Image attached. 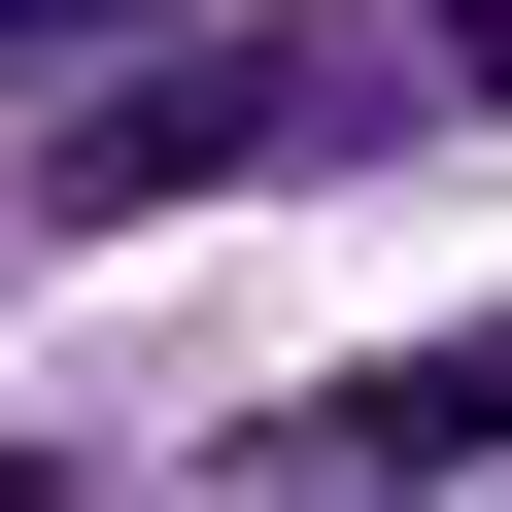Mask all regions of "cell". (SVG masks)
I'll list each match as a JSON object with an SVG mask.
<instances>
[{
  "instance_id": "obj_1",
  "label": "cell",
  "mask_w": 512,
  "mask_h": 512,
  "mask_svg": "<svg viewBox=\"0 0 512 512\" xmlns=\"http://www.w3.org/2000/svg\"><path fill=\"white\" fill-rule=\"evenodd\" d=\"M274 137H308V69H137V103H69L35 239H137V205H205V171H274Z\"/></svg>"
},
{
  "instance_id": "obj_2",
  "label": "cell",
  "mask_w": 512,
  "mask_h": 512,
  "mask_svg": "<svg viewBox=\"0 0 512 512\" xmlns=\"http://www.w3.org/2000/svg\"><path fill=\"white\" fill-rule=\"evenodd\" d=\"M478 444H512V308H478V342H376V376L308 410V478H342V512H376V478H478Z\"/></svg>"
},
{
  "instance_id": "obj_3",
  "label": "cell",
  "mask_w": 512,
  "mask_h": 512,
  "mask_svg": "<svg viewBox=\"0 0 512 512\" xmlns=\"http://www.w3.org/2000/svg\"><path fill=\"white\" fill-rule=\"evenodd\" d=\"M103 35H137V0H0V69H103Z\"/></svg>"
}]
</instances>
